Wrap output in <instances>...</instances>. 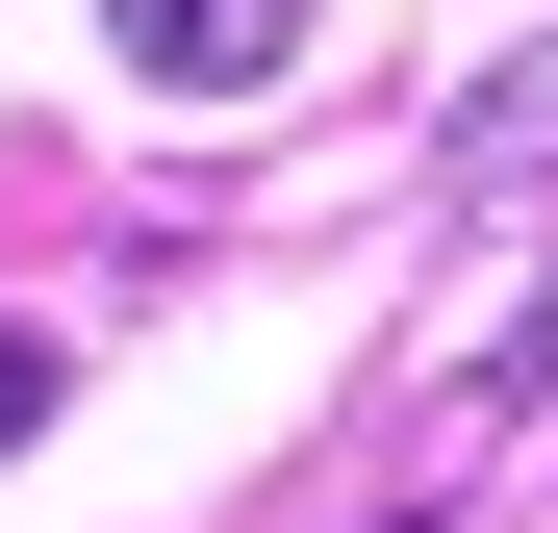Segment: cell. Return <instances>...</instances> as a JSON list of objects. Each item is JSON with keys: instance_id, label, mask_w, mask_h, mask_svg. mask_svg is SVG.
Wrapping results in <instances>:
<instances>
[{"instance_id": "1", "label": "cell", "mask_w": 558, "mask_h": 533, "mask_svg": "<svg viewBox=\"0 0 558 533\" xmlns=\"http://www.w3.org/2000/svg\"><path fill=\"white\" fill-rule=\"evenodd\" d=\"M102 51L153 76V102H254V76L305 51V0H102Z\"/></svg>"}, {"instance_id": "2", "label": "cell", "mask_w": 558, "mask_h": 533, "mask_svg": "<svg viewBox=\"0 0 558 533\" xmlns=\"http://www.w3.org/2000/svg\"><path fill=\"white\" fill-rule=\"evenodd\" d=\"M51 381H76V355H51V330H0V458L51 432Z\"/></svg>"}]
</instances>
